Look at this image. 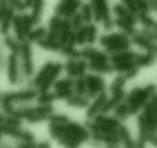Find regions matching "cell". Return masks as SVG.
Returning a JSON list of instances; mask_svg holds the SVG:
<instances>
[{
    "mask_svg": "<svg viewBox=\"0 0 157 148\" xmlns=\"http://www.w3.org/2000/svg\"><path fill=\"white\" fill-rule=\"evenodd\" d=\"M80 6H82V0H59V4L56 8V15L63 17V19H68L74 13H78Z\"/></svg>",
    "mask_w": 157,
    "mask_h": 148,
    "instance_id": "obj_1",
    "label": "cell"
},
{
    "mask_svg": "<svg viewBox=\"0 0 157 148\" xmlns=\"http://www.w3.org/2000/svg\"><path fill=\"white\" fill-rule=\"evenodd\" d=\"M113 13L118 17V19H124V21H128L129 24H135L137 22V13H131L126 6H122V4H115L113 6Z\"/></svg>",
    "mask_w": 157,
    "mask_h": 148,
    "instance_id": "obj_2",
    "label": "cell"
},
{
    "mask_svg": "<svg viewBox=\"0 0 157 148\" xmlns=\"http://www.w3.org/2000/svg\"><path fill=\"white\" fill-rule=\"evenodd\" d=\"M102 43L107 48H124L128 45V41L122 35H105V37H102Z\"/></svg>",
    "mask_w": 157,
    "mask_h": 148,
    "instance_id": "obj_3",
    "label": "cell"
},
{
    "mask_svg": "<svg viewBox=\"0 0 157 148\" xmlns=\"http://www.w3.org/2000/svg\"><path fill=\"white\" fill-rule=\"evenodd\" d=\"M43 10H44V0H33V4H32V21H33V24L35 22H39V19H41V15H43Z\"/></svg>",
    "mask_w": 157,
    "mask_h": 148,
    "instance_id": "obj_4",
    "label": "cell"
},
{
    "mask_svg": "<svg viewBox=\"0 0 157 148\" xmlns=\"http://www.w3.org/2000/svg\"><path fill=\"white\" fill-rule=\"evenodd\" d=\"M13 26H15V30H17V35H19V39H24L26 35H28V32L24 30V24H22V19H21V15H15L13 17V22H11Z\"/></svg>",
    "mask_w": 157,
    "mask_h": 148,
    "instance_id": "obj_5",
    "label": "cell"
},
{
    "mask_svg": "<svg viewBox=\"0 0 157 148\" xmlns=\"http://www.w3.org/2000/svg\"><path fill=\"white\" fill-rule=\"evenodd\" d=\"M80 17L83 22H91L93 21V8L91 4H82L80 6Z\"/></svg>",
    "mask_w": 157,
    "mask_h": 148,
    "instance_id": "obj_6",
    "label": "cell"
},
{
    "mask_svg": "<svg viewBox=\"0 0 157 148\" xmlns=\"http://www.w3.org/2000/svg\"><path fill=\"white\" fill-rule=\"evenodd\" d=\"M137 21H140L144 26L148 28H153V19L150 17V13H142V11H137Z\"/></svg>",
    "mask_w": 157,
    "mask_h": 148,
    "instance_id": "obj_7",
    "label": "cell"
},
{
    "mask_svg": "<svg viewBox=\"0 0 157 148\" xmlns=\"http://www.w3.org/2000/svg\"><path fill=\"white\" fill-rule=\"evenodd\" d=\"M6 2H8V6H10L13 11H22V10H26L24 4H22V0H6Z\"/></svg>",
    "mask_w": 157,
    "mask_h": 148,
    "instance_id": "obj_8",
    "label": "cell"
},
{
    "mask_svg": "<svg viewBox=\"0 0 157 148\" xmlns=\"http://www.w3.org/2000/svg\"><path fill=\"white\" fill-rule=\"evenodd\" d=\"M115 22H117V24H118V26H120L124 32H128V33H133V24H129L128 21H124V19H117Z\"/></svg>",
    "mask_w": 157,
    "mask_h": 148,
    "instance_id": "obj_9",
    "label": "cell"
},
{
    "mask_svg": "<svg viewBox=\"0 0 157 148\" xmlns=\"http://www.w3.org/2000/svg\"><path fill=\"white\" fill-rule=\"evenodd\" d=\"M94 37H96V26H94V24H89V26H85V39H89V41H94Z\"/></svg>",
    "mask_w": 157,
    "mask_h": 148,
    "instance_id": "obj_10",
    "label": "cell"
},
{
    "mask_svg": "<svg viewBox=\"0 0 157 148\" xmlns=\"http://www.w3.org/2000/svg\"><path fill=\"white\" fill-rule=\"evenodd\" d=\"M68 22H70V26H74V28H80V26L83 24V21H82L80 13H74L72 17H68Z\"/></svg>",
    "mask_w": 157,
    "mask_h": 148,
    "instance_id": "obj_11",
    "label": "cell"
},
{
    "mask_svg": "<svg viewBox=\"0 0 157 148\" xmlns=\"http://www.w3.org/2000/svg\"><path fill=\"white\" fill-rule=\"evenodd\" d=\"M120 4L126 6L131 13H137V6H135V0H120Z\"/></svg>",
    "mask_w": 157,
    "mask_h": 148,
    "instance_id": "obj_12",
    "label": "cell"
},
{
    "mask_svg": "<svg viewBox=\"0 0 157 148\" xmlns=\"http://www.w3.org/2000/svg\"><path fill=\"white\" fill-rule=\"evenodd\" d=\"M43 35H44V28H35V30L30 33V37H32L33 41H37V39H43Z\"/></svg>",
    "mask_w": 157,
    "mask_h": 148,
    "instance_id": "obj_13",
    "label": "cell"
},
{
    "mask_svg": "<svg viewBox=\"0 0 157 148\" xmlns=\"http://www.w3.org/2000/svg\"><path fill=\"white\" fill-rule=\"evenodd\" d=\"M10 72H11V82H15V72H17V63H15V57H11V63H10Z\"/></svg>",
    "mask_w": 157,
    "mask_h": 148,
    "instance_id": "obj_14",
    "label": "cell"
},
{
    "mask_svg": "<svg viewBox=\"0 0 157 148\" xmlns=\"http://www.w3.org/2000/svg\"><path fill=\"white\" fill-rule=\"evenodd\" d=\"M41 45H43L44 48H57V43L54 41V35H52V39H48V41H43Z\"/></svg>",
    "mask_w": 157,
    "mask_h": 148,
    "instance_id": "obj_15",
    "label": "cell"
},
{
    "mask_svg": "<svg viewBox=\"0 0 157 148\" xmlns=\"http://www.w3.org/2000/svg\"><path fill=\"white\" fill-rule=\"evenodd\" d=\"M76 39H78V41H85V26H83V28L80 26V30H78V35H76Z\"/></svg>",
    "mask_w": 157,
    "mask_h": 148,
    "instance_id": "obj_16",
    "label": "cell"
},
{
    "mask_svg": "<svg viewBox=\"0 0 157 148\" xmlns=\"http://www.w3.org/2000/svg\"><path fill=\"white\" fill-rule=\"evenodd\" d=\"M6 45H8V46H11V48H15V41H13L11 37H6Z\"/></svg>",
    "mask_w": 157,
    "mask_h": 148,
    "instance_id": "obj_17",
    "label": "cell"
}]
</instances>
